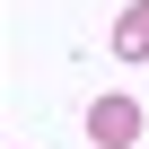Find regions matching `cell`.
<instances>
[{
    "instance_id": "6da1fadb",
    "label": "cell",
    "mask_w": 149,
    "mask_h": 149,
    "mask_svg": "<svg viewBox=\"0 0 149 149\" xmlns=\"http://www.w3.org/2000/svg\"><path fill=\"white\" fill-rule=\"evenodd\" d=\"M132 132H140V105L132 97H97L88 105V140L97 149H132Z\"/></svg>"
},
{
    "instance_id": "7a4b0ae2",
    "label": "cell",
    "mask_w": 149,
    "mask_h": 149,
    "mask_svg": "<svg viewBox=\"0 0 149 149\" xmlns=\"http://www.w3.org/2000/svg\"><path fill=\"white\" fill-rule=\"evenodd\" d=\"M114 53H123V61H140V53H149V0H132V9L114 18Z\"/></svg>"
}]
</instances>
